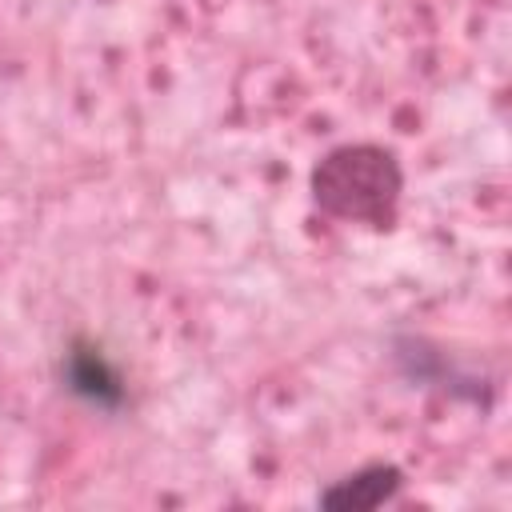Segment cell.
<instances>
[{
	"label": "cell",
	"mask_w": 512,
	"mask_h": 512,
	"mask_svg": "<svg viewBox=\"0 0 512 512\" xmlns=\"http://www.w3.org/2000/svg\"><path fill=\"white\" fill-rule=\"evenodd\" d=\"M308 192L324 216L384 232L400 216L404 168H400V156L384 144H372V140L336 144L312 164Z\"/></svg>",
	"instance_id": "obj_1"
},
{
	"label": "cell",
	"mask_w": 512,
	"mask_h": 512,
	"mask_svg": "<svg viewBox=\"0 0 512 512\" xmlns=\"http://www.w3.org/2000/svg\"><path fill=\"white\" fill-rule=\"evenodd\" d=\"M392 364L408 384H424V388L448 392L452 400H464V404H476V408L488 404V392H492L488 380L476 376V372H464L448 352H440L424 336H412V332L392 336Z\"/></svg>",
	"instance_id": "obj_2"
},
{
	"label": "cell",
	"mask_w": 512,
	"mask_h": 512,
	"mask_svg": "<svg viewBox=\"0 0 512 512\" xmlns=\"http://www.w3.org/2000/svg\"><path fill=\"white\" fill-rule=\"evenodd\" d=\"M60 388L80 400L84 408L92 412H104V416H116L124 412L128 404V384L124 376L116 372V364L104 356L100 344L92 340H72L64 352H60Z\"/></svg>",
	"instance_id": "obj_3"
},
{
	"label": "cell",
	"mask_w": 512,
	"mask_h": 512,
	"mask_svg": "<svg viewBox=\"0 0 512 512\" xmlns=\"http://www.w3.org/2000/svg\"><path fill=\"white\" fill-rule=\"evenodd\" d=\"M404 492V472L396 464H364L340 480H332L328 488H320L316 504L328 512H372L380 504H392Z\"/></svg>",
	"instance_id": "obj_4"
}]
</instances>
